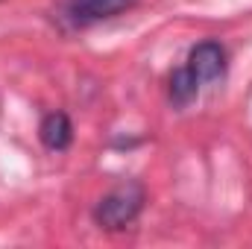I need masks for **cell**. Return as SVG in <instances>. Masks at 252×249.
<instances>
[{
    "label": "cell",
    "mask_w": 252,
    "mask_h": 249,
    "mask_svg": "<svg viewBox=\"0 0 252 249\" xmlns=\"http://www.w3.org/2000/svg\"><path fill=\"white\" fill-rule=\"evenodd\" d=\"M144 202H147L144 187L138 185V182H126V185L112 187L109 193H103L100 202L94 205L91 217H94V223H97L100 229H106V232H121V229L132 226V223L138 220Z\"/></svg>",
    "instance_id": "6da1fadb"
},
{
    "label": "cell",
    "mask_w": 252,
    "mask_h": 249,
    "mask_svg": "<svg viewBox=\"0 0 252 249\" xmlns=\"http://www.w3.org/2000/svg\"><path fill=\"white\" fill-rule=\"evenodd\" d=\"M132 6H135V0H64L62 18L70 27L82 30V27L109 21V18L121 15V12L132 9Z\"/></svg>",
    "instance_id": "7a4b0ae2"
},
{
    "label": "cell",
    "mask_w": 252,
    "mask_h": 249,
    "mask_svg": "<svg viewBox=\"0 0 252 249\" xmlns=\"http://www.w3.org/2000/svg\"><path fill=\"white\" fill-rule=\"evenodd\" d=\"M188 67L199 82H211L226 73V47L220 41H199L188 53Z\"/></svg>",
    "instance_id": "3957f363"
},
{
    "label": "cell",
    "mask_w": 252,
    "mask_h": 249,
    "mask_svg": "<svg viewBox=\"0 0 252 249\" xmlns=\"http://www.w3.org/2000/svg\"><path fill=\"white\" fill-rule=\"evenodd\" d=\"M38 138H41V144H44L47 150L64 153V150L70 147V141H73V124H70V118H67L64 112H50V115H44V121L38 126Z\"/></svg>",
    "instance_id": "277c9868"
},
{
    "label": "cell",
    "mask_w": 252,
    "mask_h": 249,
    "mask_svg": "<svg viewBox=\"0 0 252 249\" xmlns=\"http://www.w3.org/2000/svg\"><path fill=\"white\" fill-rule=\"evenodd\" d=\"M199 79L193 76V70H190L188 64L185 67H176L173 73H170V82H167V97H170V103L173 106H188L190 100L199 94Z\"/></svg>",
    "instance_id": "5b68a950"
}]
</instances>
